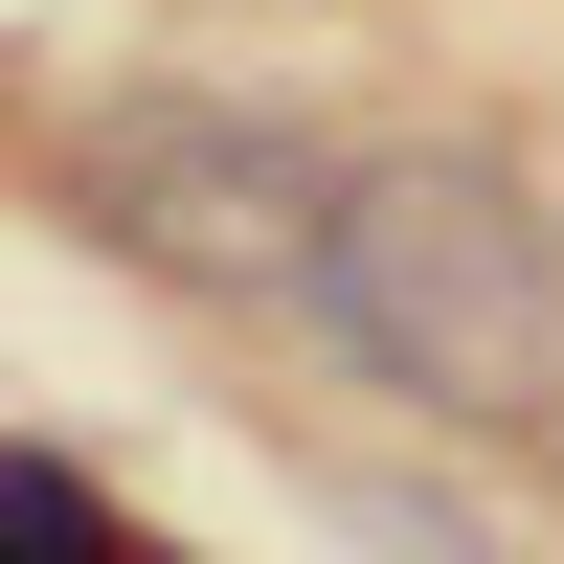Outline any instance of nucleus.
Returning <instances> with one entry per match:
<instances>
[{
  "label": "nucleus",
  "mask_w": 564,
  "mask_h": 564,
  "mask_svg": "<svg viewBox=\"0 0 564 564\" xmlns=\"http://www.w3.org/2000/svg\"><path fill=\"white\" fill-rule=\"evenodd\" d=\"M0 564H181L135 497H90L68 452H0Z\"/></svg>",
  "instance_id": "nucleus-3"
},
{
  "label": "nucleus",
  "mask_w": 564,
  "mask_h": 564,
  "mask_svg": "<svg viewBox=\"0 0 564 564\" xmlns=\"http://www.w3.org/2000/svg\"><path fill=\"white\" fill-rule=\"evenodd\" d=\"M294 294H316V339H339L361 384L452 406V430H542L564 406V226L520 204V159H475V135L339 159Z\"/></svg>",
  "instance_id": "nucleus-1"
},
{
  "label": "nucleus",
  "mask_w": 564,
  "mask_h": 564,
  "mask_svg": "<svg viewBox=\"0 0 564 564\" xmlns=\"http://www.w3.org/2000/svg\"><path fill=\"white\" fill-rule=\"evenodd\" d=\"M316 204H339V159L294 113H249V90H113L90 113V226L159 249V271H204V294H271L316 249Z\"/></svg>",
  "instance_id": "nucleus-2"
},
{
  "label": "nucleus",
  "mask_w": 564,
  "mask_h": 564,
  "mask_svg": "<svg viewBox=\"0 0 564 564\" xmlns=\"http://www.w3.org/2000/svg\"><path fill=\"white\" fill-rule=\"evenodd\" d=\"M361 542H384V564H497L475 520H430V497H361Z\"/></svg>",
  "instance_id": "nucleus-4"
}]
</instances>
